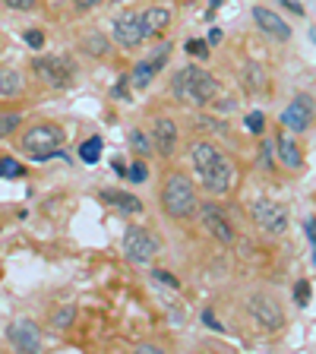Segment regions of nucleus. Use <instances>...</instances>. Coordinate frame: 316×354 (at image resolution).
<instances>
[{
  "mask_svg": "<svg viewBox=\"0 0 316 354\" xmlns=\"http://www.w3.org/2000/svg\"><path fill=\"white\" fill-rule=\"evenodd\" d=\"M22 92V73L19 70H0V95H19Z\"/></svg>",
  "mask_w": 316,
  "mask_h": 354,
  "instance_id": "aec40b11",
  "label": "nucleus"
},
{
  "mask_svg": "<svg viewBox=\"0 0 316 354\" xmlns=\"http://www.w3.org/2000/svg\"><path fill=\"white\" fill-rule=\"evenodd\" d=\"M102 0H73V7L76 10H92V7H98Z\"/></svg>",
  "mask_w": 316,
  "mask_h": 354,
  "instance_id": "58836bf2",
  "label": "nucleus"
},
{
  "mask_svg": "<svg viewBox=\"0 0 316 354\" xmlns=\"http://www.w3.org/2000/svg\"><path fill=\"white\" fill-rule=\"evenodd\" d=\"M22 38H26V44H29V48H44V35L38 29H29Z\"/></svg>",
  "mask_w": 316,
  "mask_h": 354,
  "instance_id": "72a5a7b5",
  "label": "nucleus"
},
{
  "mask_svg": "<svg viewBox=\"0 0 316 354\" xmlns=\"http://www.w3.org/2000/svg\"><path fill=\"white\" fill-rule=\"evenodd\" d=\"M111 32H114V41H118L120 48H136V44L146 41L140 13H120L118 19L111 22Z\"/></svg>",
  "mask_w": 316,
  "mask_h": 354,
  "instance_id": "1a4fd4ad",
  "label": "nucleus"
},
{
  "mask_svg": "<svg viewBox=\"0 0 316 354\" xmlns=\"http://www.w3.org/2000/svg\"><path fill=\"white\" fill-rule=\"evenodd\" d=\"M272 152H279V158L288 165V168L297 171L304 165V155H301V149H297V142L291 140V133H279V136H275Z\"/></svg>",
  "mask_w": 316,
  "mask_h": 354,
  "instance_id": "a211bd4d",
  "label": "nucleus"
},
{
  "mask_svg": "<svg viewBox=\"0 0 316 354\" xmlns=\"http://www.w3.org/2000/svg\"><path fill=\"white\" fill-rule=\"evenodd\" d=\"M199 177H203V187H206L209 193H228L231 184H234V165L219 155V162H215L209 171H203Z\"/></svg>",
  "mask_w": 316,
  "mask_h": 354,
  "instance_id": "f8f14e48",
  "label": "nucleus"
},
{
  "mask_svg": "<svg viewBox=\"0 0 316 354\" xmlns=\"http://www.w3.org/2000/svg\"><path fill=\"white\" fill-rule=\"evenodd\" d=\"M219 149L212 146V142H196V146H193V168H196V174H203V171H209L212 168L215 162H219Z\"/></svg>",
  "mask_w": 316,
  "mask_h": 354,
  "instance_id": "6ab92c4d",
  "label": "nucleus"
},
{
  "mask_svg": "<svg viewBox=\"0 0 316 354\" xmlns=\"http://www.w3.org/2000/svg\"><path fill=\"white\" fill-rule=\"evenodd\" d=\"M32 70L41 82H48L51 88H70L76 80V64L64 54H44V57L32 60Z\"/></svg>",
  "mask_w": 316,
  "mask_h": 354,
  "instance_id": "20e7f679",
  "label": "nucleus"
},
{
  "mask_svg": "<svg viewBox=\"0 0 316 354\" xmlns=\"http://www.w3.org/2000/svg\"><path fill=\"white\" fill-rule=\"evenodd\" d=\"M310 297H313V285H310L307 279H301L295 285V304H297V307H307Z\"/></svg>",
  "mask_w": 316,
  "mask_h": 354,
  "instance_id": "393cba45",
  "label": "nucleus"
},
{
  "mask_svg": "<svg viewBox=\"0 0 316 354\" xmlns=\"http://www.w3.org/2000/svg\"><path fill=\"white\" fill-rule=\"evenodd\" d=\"M209 41L219 44V41H221V32H219V29H212V32H209Z\"/></svg>",
  "mask_w": 316,
  "mask_h": 354,
  "instance_id": "a19ab883",
  "label": "nucleus"
},
{
  "mask_svg": "<svg viewBox=\"0 0 316 354\" xmlns=\"http://www.w3.org/2000/svg\"><path fill=\"white\" fill-rule=\"evenodd\" d=\"M60 146H64V130L54 124H35L22 136V149H26L35 162H48L51 155H64Z\"/></svg>",
  "mask_w": 316,
  "mask_h": 354,
  "instance_id": "7ed1b4c3",
  "label": "nucleus"
},
{
  "mask_svg": "<svg viewBox=\"0 0 316 354\" xmlns=\"http://www.w3.org/2000/svg\"><path fill=\"white\" fill-rule=\"evenodd\" d=\"M253 22L259 26V32L279 38V41H288V38H291V26L269 7H253Z\"/></svg>",
  "mask_w": 316,
  "mask_h": 354,
  "instance_id": "2eb2a0df",
  "label": "nucleus"
},
{
  "mask_svg": "<svg viewBox=\"0 0 316 354\" xmlns=\"http://www.w3.org/2000/svg\"><path fill=\"white\" fill-rule=\"evenodd\" d=\"M98 199H102V203H108V206H114V209H120V212H127V215H140L142 212L140 196L124 193V190H102V193H98Z\"/></svg>",
  "mask_w": 316,
  "mask_h": 354,
  "instance_id": "f3484780",
  "label": "nucleus"
},
{
  "mask_svg": "<svg viewBox=\"0 0 316 354\" xmlns=\"http://www.w3.org/2000/svg\"><path fill=\"white\" fill-rule=\"evenodd\" d=\"M203 323H206V326H212L215 332H221V329H225V326H219V319H215V313H212V310H203Z\"/></svg>",
  "mask_w": 316,
  "mask_h": 354,
  "instance_id": "4c0bfd02",
  "label": "nucleus"
},
{
  "mask_svg": "<svg viewBox=\"0 0 316 354\" xmlns=\"http://www.w3.org/2000/svg\"><path fill=\"white\" fill-rule=\"evenodd\" d=\"M149 142H152V149L162 155V158H171L174 149H177V124L168 120V118H158L152 124V136H149Z\"/></svg>",
  "mask_w": 316,
  "mask_h": 354,
  "instance_id": "ddd939ff",
  "label": "nucleus"
},
{
  "mask_svg": "<svg viewBox=\"0 0 316 354\" xmlns=\"http://www.w3.org/2000/svg\"><path fill=\"white\" fill-rule=\"evenodd\" d=\"M111 98H118V102H130V76H120L118 86L111 88Z\"/></svg>",
  "mask_w": 316,
  "mask_h": 354,
  "instance_id": "c85d7f7f",
  "label": "nucleus"
},
{
  "mask_svg": "<svg viewBox=\"0 0 316 354\" xmlns=\"http://www.w3.org/2000/svg\"><path fill=\"white\" fill-rule=\"evenodd\" d=\"M247 310H250L253 319H257L263 329H269V332H275V329L285 326V313H281L279 301L269 297V295H253L250 301H247Z\"/></svg>",
  "mask_w": 316,
  "mask_h": 354,
  "instance_id": "0eeeda50",
  "label": "nucleus"
},
{
  "mask_svg": "<svg viewBox=\"0 0 316 354\" xmlns=\"http://www.w3.org/2000/svg\"><path fill=\"white\" fill-rule=\"evenodd\" d=\"M281 124L288 133H304L313 124V98L310 95H297L295 102L281 111Z\"/></svg>",
  "mask_w": 316,
  "mask_h": 354,
  "instance_id": "6e6552de",
  "label": "nucleus"
},
{
  "mask_svg": "<svg viewBox=\"0 0 316 354\" xmlns=\"http://www.w3.org/2000/svg\"><path fill=\"white\" fill-rule=\"evenodd\" d=\"M26 174V168H22L16 158H0V177H7V180H16V177Z\"/></svg>",
  "mask_w": 316,
  "mask_h": 354,
  "instance_id": "b1692460",
  "label": "nucleus"
},
{
  "mask_svg": "<svg viewBox=\"0 0 316 354\" xmlns=\"http://www.w3.org/2000/svg\"><path fill=\"white\" fill-rule=\"evenodd\" d=\"M259 158H263L266 171H272V142H263V155H259Z\"/></svg>",
  "mask_w": 316,
  "mask_h": 354,
  "instance_id": "c9c22d12",
  "label": "nucleus"
},
{
  "mask_svg": "<svg viewBox=\"0 0 316 354\" xmlns=\"http://www.w3.org/2000/svg\"><path fill=\"white\" fill-rule=\"evenodd\" d=\"M7 339L16 351H38L41 348V335H38L32 319H13L7 326Z\"/></svg>",
  "mask_w": 316,
  "mask_h": 354,
  "instance_id": "9d476101",
  "label": "nucleus"
},
{
  "mask_svg": "<svg viewBox=\"0 0 316 354\" xmlns=\"http://www.w3.org/2000/svg\"><path fill=\"white\" fill-rule=\"evenodd\" d=\"M73 319H76V307H64L54 313V326H57V329H70Z\"/></svg>",
  "mask_w": 316,
  "mask_h": 354,
  "instance_id": "bb28decb",
  "label": "nucleus"
},
{
  "mask_svg": "<svg viewBox=\"0 0 316 354\" xmlns=\"http://www.w3.org/2000/svg\"><path fill=\"white\" fill-rule=\"evenodd\" d=\"M140 22H142L146 38H155L171 26V10L168 7H149L146 13H140Z\"/></svg>",
  "mask_w": 316,
  "mask_h": 354,
  "instance_id": "dca6fc26",
  "label": "nucleus"
},
{
  "mask_svg": "<svg viewBox=\"0 0 316 354\" xmlns=\"http://www.w3.org/2000/svg\"><path fill=\"white\" fill-rule=\"evenodd\" d=\"M243 124H247V130H250V133H263V130H266V118H263V111H250V114L243 118Z\"/></svg>",
  "mask_w": 316,
  "mask_h": 354,
  "instance_id": "c756f323",
  "label": "nucleus"
},
{
  "mask_svg": "<svg viewBox=\"0 0 316 354\" xmlns=\"http://www.w3.org/2000/svg\"><path fill=\"white\" fill-rule=\"evenodd\" d=\"M19 114H0V140H7L10 133L16 130V127H19Z\"/></svg>",
  "mask_w": 316,
  "mask_h": 354,
  "instance_id": "cd10ccee",
  "label": "nucleus"
},
{
  "mask_svg": "<svg viewBox=\"0 0 316 354\" xmlns=\"http://www.w3.org/2000/svg\"><path fill=\"white\" fill-rule=\"evenodd\" d=\"M281 3H285L288 10H295L297 16H304V7H301V3H295V0H281Z\"/></svg>",
  "mask_w": 316,
  "mask_h": 354,
  "instance_id": "ea45409f",
  "label": "nucleus"
},
{
  "mask_svg": "<svg viewBox=\"0 0 316 354\" xmlns=\"http://www.w3.org/2000/svg\"><path fill=\"white\" fill-rule=\"evenodd\" d=\"M243 82H247V88H263V66L259 64L243 66Z\"/></svg>",
  "mask_w": 316,
  "mask_h": 354,
  "instance_id": "5701e85b",
  "label": "nucleus"
},
{
  "mask_svg": "<svg viewBox=\"0 0 316 354\" xmlns=\"http://www.w3.org/2000/svg\"><path fill=\"white\" fill-rule=\"evenodd\" d=\"M162 209L165 215L171 218H190L193 212L199 209V199H196V190H193L190 177L187 174H168L162 187Z\"/></svg>",
  "mask_w": 316,
  "mask_h": 354,
  "instance_id": "f03ea898",
  "label": "nucleus"
},
{
  "mask_svg": "<svg viewBox=\"0 0 316 354\" xmlns=\"http://www.w3.org/2000/svg\"><path fill=\"white\" fill-rule=\"evenodd\" d=\"M171 92L180 102L190 104H212V98L219 95V82L212 80V73L199 70V66H180L174 76H171Z\"/></svg>",
  "mask_w": 316,
  "mask_h": 354,
  "instance_id": "f257e3e1",
  "label": "nucleus"
},
{
  "mask_svg": "<svg viewBox=\"0 0 316 354\" xmlns=\"http://www.w3.org/2000/svg\"><path fill=\"white\" fill-rule=\"evenodd\" d=\"M250 212H253V221L263 231H269V234H281L288 228V209L279 206L275 199H257Z\"/></svg>",
  "mask_w": 316,
  "mask_h": 354,
  "instance_id": "423d86ee",
  "label": "nucleus"
},
{
  "mask_svg": "<svg viewBox=\"0 0 316 354\" xmlns=\"http://www.w3.org/2000/svg\"><path fill=\"white\" fill-rule=\"evenodd\" d=\"M82 48H86V54H92V57H104V54L111 51L108 38H104L102 32H89V35L82 38Z\"/></svg>",
  "mask_w": 316,
  "mask_h": 354,
  "instance_id": "412c9836",
  "label": "nucleus"
},
{
  "mask_svg": "<svg viewBox=\"0 0 316 354\" xmlns=\"http://www.w3.org/2000/svg\"><path fill=\"white\" fill-rule=\"evenodd\" d=\"M80 158L86 165H95L98 158H102V136H89V140L80 146Z\"/></svg>",
  "mask_w": 316,
  "mask_h": 354,
  "instance_id": "4be33fe9",
  "label": "nucleus"
},
{
  "mask_svg": "<svg viewBox=\"0 0 316 354\" xmlns=\"http://www.w3.org/2000/svg\"><path fill=\"white\" fill-rule=\"evenodd\" d=\"M10 10H32L35 7V0H3Z\"/></svg>",
  "mask_w": 316,
  "mask_h": 354,
  "instance_id": "e433bc0d",
  "label": "nucleus"
},
{
  "mask_svg": "<svg viewBox=\"0 0 316 354\" xmlns=\"http://www.w3.org/2000/svg\"><path fill=\"white\" fill-rule=\"evenodd\" d=\"M130 146L136 149L140 155H149V152H152V142H149V136H146L142 130H133V133H130Z\"/></svg>",
  "mask_w": 316,
  "mask_h": 354,
  "instance_id": "a878e982",
  "label": "nucleus"
},
{
  "mask_svg": "<svg viewBox=\"0 0 316 354\" xmlns=\"http://www.w3.org/2000/svg\"><path fill=\"white\" fill-rule=\"evenodd\" d=\"M168 51H171V44H162V51L155 54V60H140V64L133 66V73H127L130 76V88H149L152 86V80H155V73L165 66V60H168Z\"/></svg>",
  "mask_w": 316,
  "mask_h": 354,
  "instance_id": "9b49d317",
  "label": "nucleus"
},
{
  "mask_svg": "<svg viewBox=\"0 0 316 354\" xmlns=\"http://www.w3.org/2000/svg\"><path fill=\"white\" fill-rule=\"evenodd\" d=\"M152 279L162 281V285H168V288H180V279H174L168 269H152Z\"/></svg>",
  "mask_w": 316,
  "mask_h": 354,
  "instance_id": "2f4dec72",
  "label": "nucleus"
},
{
  "mask_svg": "<svg viewBox=\"0 0 316 354\" xmlns=\"http://www.w3.org/2000/svg\"><path fill=\"white\" fill-rule=\"evenodd\" d=\"M187 54H193V57H203V60H206V57H209V44L199 41V38H190V41H187Z\"/></svg>",
  "mask_w": 316,
  "mask_h": 354,
  "instance_id": "7c9ffc66",
  "label": "nucleus"
},
{
  "mask_svg": "<svg viewBox=\"0 0 316 354\" xmlns=\"http://www.w3.org/2000/svg\"><path fill=\"white\" fill-rule=\"evenodd\" d=\"M316 221H313V215H310L307 221H304V234H307V243L310 247H316V228H313Z\"/></svg>",
  "mask_w": 316,
  "mask_h": 354,
  "instance_id": "f704fd0d",
  "label": "nucleus"
},
{
  "mask_svg": "<svg viewBox=\"0 0 316 354\" xmlns=\"http://www.w3.org/2000/svg\"><path fill=\"white\" fill-rule=\"evenodd\" d=\"M146 174H149V171H146V165H142V162H136V165H130V174H127V177H130L133 184H142V180H146Z\"/></svg>",
  "mask_w": 316,
  "mask_h": 354,
  "instance_id": "473e14b6",
  "label": "nucleus"
},
{
  "mask_svg": "<svg viewBox=\"0 0 316 354\" xmlns=\"http://www.w3.org/2000/svg\"><path fill=\"white\" fill-rule=\"evenodd\" d=\"M199 215H203V225L209 228V234H212L219 243H231V241H234V228H231V218H228L225 212H221L219 206L206 203Z\"/></svg>",
  "mask_w": 316,
  "mask_h": 354,
  "instance_id": "4468645a",
  "label": "nucleus"
},
{
  "mask_svg": "<svg viewBox=\"0 0 316 354\" xmlns=\"http://www.w3.org/2000/svg\"><path fill=\"white\" fill-rule=\"evenodd\" d=\"M158 250H162V241H158L152 231L140 228V225L127 228V234H124V253H127V259H130V263H149V259H152Z\"/></svg>",
  "mask_w": 316,
  "mask_h": 354,
  "instance_id": "39448f33",
  "label": "nucleus"
}]
</instances>
